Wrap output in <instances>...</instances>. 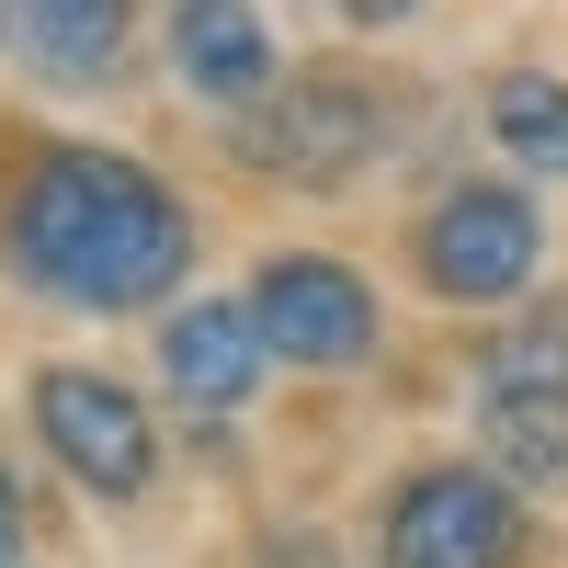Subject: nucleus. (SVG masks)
<instances>
[{
  "label": "nucleus",
  "instance_id": "obj_13",
  "mask_svg": "<svg viewBox=\"0 0 568 568\" xmlns=\"http://www.w3.org/2000/svg\"><path fill=\"white\" fill-rule=\"evenodd\" d=\"M0 568H23V489L0 478Z\"/></svg>",
  "mask_w": 568,
  "mask_h": 568
},
{
  "label": "nucleus",
  "instance_id": "obj_2",
  "mask_svg": "<svg viewBox=\"0 0 568 568\" xmlns=\"http://www.w3.org/2000/svg\"><path fill=\"white\" fill-rule=\"evenodd\" d=\"M34 420H45V444H58V466H69L80 489H103V500H136V489H149L160 433H149V409H136L114 375L45 364V375H34Z\"/></svg>",
  "mask_w": 568,
  "mask_h": 568
},
{
  "label": "nucleus",
  "instance_id": "obj_9",
  "mask_svg": "<svg viewBox=\"0 0 568 568\" xmlns=\"http://www.w3.org/2000/svg\"><path fill=\"white\" fill-rule=\"evenodd\" d=\"M489 478L500 489H568V398H511L489 387Z\"/></svg>",
  "mask_w": 568,
  "mask_h": 568
},
{
  "label": "nucleus",
  "instance_id": "obj_11",
  "mask_svg": "<svg viewBox=\"0 0 568 568\" xmlns=\"http://www.w3.org/2000/svg\"><path fill=\"white\" fill-rule=\"evenodd\" d=\"M489 136L524 171H568V80H535V69H511L489 91Z\"/></svg>",
  "mask_w": 568,
  "mask_h": 568
},
{
  "label": "nucleus",
  "instance_id": "obj_10",
  "mask_svg": "<svg viewBox=\"0 0 568 568\" xmlns=\"http://www.w3.org/2000/svg\"><path fill=\"white\" fill-rule=\"evenodd\" d=\"M12 23H23V45L58 80H103L114 34H125V0H12Z\"/></svg>",
  "mask_w": 568,
  "mask_h": 568
},
{
  "label": "nucleus",
  "instance_id": "obj_1",
  "mask_svg": "<svg viewBox=\"0 0 568 568\" xmlns=\"http://www.w3.org/2000/svg\"><path fill=\"white\" fill-rule=\"evenodd\" d=\"M12 262L23 284L69 307H160L182 262H194V216L160 171H136L114 149H45L12 194Z\"/></svg>",
  "mask_w": 568,
  "mask_h": 568
},
{
  "label": "nucleus",
  "instance_id": "obj_6",
  "mask_svg": "<svg viewBox=\"0 0 568 568\" xmlns=\"http://www.w3.org/2000/svg\"><path fill=\"white\" fill-rule=\"evenodd\" d=\"M240 149L262 171H284V182H342L375 149V91L364 80H296V91H273V103L240 125Z\"/></svg>",
  "mask_w": 568,
  "mask_h": 568
},
{
  "label": "nucleus",
  "instance_id": "obj_8",
  "mask_svg": "<svg viewBox=\"0 0 568 568\" xmlns=\"http://www.w3.org/2000/svg\"><path fill=\"white\" fill-rule=\"evenodd\" d=\"M171 69L205 91V103H262V80H273V34L251 0H182V23H171Z\"/></svg>",
  "mask_w": 568,
  "mask_h": 568
},
{
  "label": "nucleus",
  "instance_id": "obj_4",
  "mask_svg": "<svg viewBox=\"0 0 568 568\" xmlns=\"http://www.w3.org/2000/svg\"><path fill=\"white\" fill-rule=\"evenodd\" d=\"M251 318H262V353L318 364V375L375 353V296H364V273L318 262V251H284V262L251 284Z\"/></svg>",
  "mask_w": 568,
  "mask_h": 568
},
{
  "label": "nucleus",
  "instance_id": "obj_12",
  "mask_svg": "<svg viewBox=\"0 0 568 568\" xmlns=\"http://www.w3.org/2000/svg\"><path fill=\"white\" fill-rule=\"evenodd\" d=\"M489 387H511V398H568V296L535 307V318H511L500 342H489Z\"/></svg>",
  "mask_w": 568,
  "mask_h": 568
},
{
  "label": "nucleus",
  "instance_id": "obj_5",
  "mask_svg": "<svg viewBox=\"0 0 568 568\" xmlns=\"http://www.w3.org/2000/svg\"><path fill=\"white\" fill-rule=\"evenodd\" d=\"M387 568H511V489L489 466H433L387 511Z\"/></svg>",
  "mask_w": 568,
  "mask_h": 568
},
{
  "label": "nucleus",
  "instance_id": "obj_7",
  "mask_svg": "<svg viewBox=\"0 0 568 568\" xmlns=\"http://www.w3.org/2000/svg\"><path fill=\"white\" fill-rule=\"evenodd\" d=\"M160 375H171V398H194V409H240L251 375H262V318H251V296L182 307V318L160 329Z\"/></svg>",
  "mask_w": 568,
  "mask_h": 568
},
{
  "label": "nucleus",
  "instance_id": "obj_14",
  "mask_svg": "<svg viewBox=\"0 0 568 568\" xmlns=\"http://www.w3.org/2000/svg\"><path fill=\"white\" fill-rule=\"evenodd\" d=\"M353 23H398V12H420V0H342Z\"/></svg>",
  "mask_w": 568,
  "mask_h": 568
},
{
  "label": "nucleus",
  "instance_id": "obj_3",
  "mask_svg": "<svg viewBox=\"0 0 568 568\" xmlns=\"http://www.w3.org/2000/svg\"><path fill=\"white\" fill-rule=\"evenodd\" d=\"M535 251H546V216L524 194H489V182H466V194H444L420 216V273H433V296H466V307L524 296Z\"/></svg>",
  "mask_w": 568,
  "mask_h": 568
}]
</instances>
